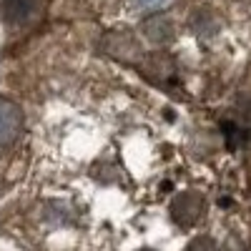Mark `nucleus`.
Listing matches in <instances>:
<instances>
[{
  "label": "nucleus",
  "mask_w": 251,
  "mask_h": 251,
  "mask_svg": "<svg viewBox=\"0 0 251 251\" xmlns=\"http://www.w3.org/2000/svg\"><path fill=\"white\" fill-rule=\"evenodd\" d=\"M203 211H206V201H203V196L196 194V191H183V194H178V196L171 201V219H174L178 226H183V228L196 226V224L201 221Z\"/></svg>",
  "instance_id": "1"
},
{
  "label": "nucleus",
  "mask_w": 251,
  "mask_h": 251,
  "mask_svg": "<svg viewBox=\"0 0 251 251\" xmlns=\"http://www.w3.org/2000/svg\"><path fill=\"white\" fill-rule=\"evenodd\" d=\"M143 33L153 46H163V43H169V40H174L176 30H174V23L166 15H151L143 23Z\"/></svg>",
  "instance_id": "4"
},
{
  "label": "nucleus",
  "mask_w": 251,
  "mask_h": 251,
  "mask_svg": "<svg viewBox=\"0 0 251 251\" xmlns=\"http://www.w3.org/2000/svg\"><path fill=\"white\" fill-rule=\"evenodd\" d=\"M183 251H219V246L211 236H196L194 241H188Z\"/></svg>",
  "instance_id": "5"
},
{
  "label": "nucleus",
  "mask_w": 251,
  "mask_h": 251,
  "mask_svg": "<svg viewBox=\"0 0 251 251\" xmlns=\"http://www.w3.org/2000/svg\"><path fill=\"white\" fill-rule=\"evenodd\" d=\"M133 3H136L138 8H143V10H153V8H161V5H166L169 0H133Z\"/></svg>",
  "instance_id": "6"
},
{
  "label": "nucleus",
  "mask_w": 251,
  "mask_h": 251,
  "mask_svg": "<svg viewBox=\"0 0 251 251\" xmlns=\"http://www.w3.org/2000/svg\"><path fill=\"white\" fill-rule=\"evenodd\" d=\"M146 251H151V249H146Z\"/></svg>",
  "instance_id": "7"
},
{
  "label": "nucleus",
  "mask_w": 251,
  "mask_h": 251,
  "mask_svg": "<svg viewBox=\"0 0 251 251\" xmlns=\"http://www.w3.org/2000/svg\"><path fill=\"white\" fill-rule=\"evenodd\" d=\"M0 13L8 23L13 25H25L38 18L40 13V0H3L0 3Z\"/></svg>",
  "instance_id": "3"
},
{
  "label": "nucleus",
  "mask_w": 251,
  "mask_h": 251,
  "mask_svg": "<svg viewBox=\"0 0 251 251\" xmlns=\"http://www.w3.org/2000/svg\"><path fill=\"white\" fill-rule=\"evenodd\" d=\"M23 128V111L15 100L10 98H0V143L8 146L20 136Z\"/></svg>",
  "instance_id": "2"
}]
</instances>
